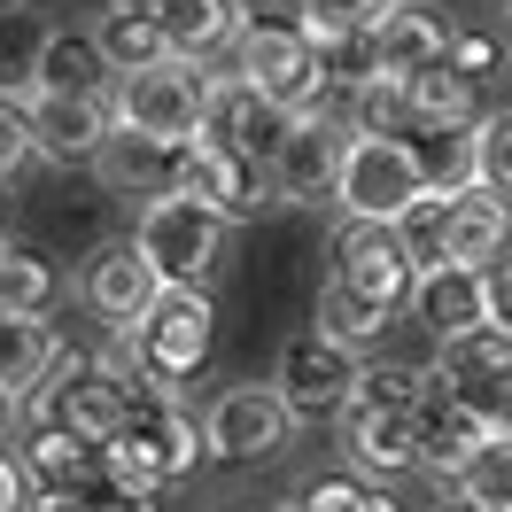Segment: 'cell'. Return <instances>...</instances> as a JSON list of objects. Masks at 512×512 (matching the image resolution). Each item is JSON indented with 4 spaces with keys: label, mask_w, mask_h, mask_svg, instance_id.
I'll use <instances>...</instances> for the list:
<instances>
[{
    "label": "cell",
    "mask_w": 512,
    "mask_h": 512,
    "mask_svg": "<svg viewBox=\"0 0 512 512\" xmlns=\"http://www.w3.org/2000/svg\"><path fill=\"white\" fill-rule=\"evenodd\" d=\"M202 450H210V435L179 412V396H171V388H140L125 435L109 443V489H125V497L148 505L163 481H179V474L202 466Z\"/></svg>",
    "instance_id": "obj_1"
},
{
    "label": "cell",
    "mask_w": 512,
    "mask_h": 512,
    "mask_svg": "<svg viewBox=\"0 0 512 512\" xmlns=\"http://www.w3.org/2000/svg\"><path fill=\"white\" fill-rule=\"evenodd\" d=\"M225 233H233V225H225L210 202H194V194L140 202V218H132V241H140V256L163 272V288H202V280L218 272V256H225Z\"/></svg>",
    "instance_id": "obj_2"
},
{
    "label": "cell",
    "mask_w": 512,
    "mask_h": 512,
    "mask_svg": "<svg viewBox=\"0 0 512 512\" xmlns=\"http://www.w3.org/2000/svg\"><path fill=\"white\" fill-rule=\"evenodd\" d=\"M233 70L249 78L256 94H272L288 117H311L326 109V70H319V47L303 24H272V16H249L241 39H233Z\"/></svg>",
    "instance_id": "obj_3"
},
{
    "label": "cell",
    "mask_w": 512,
    "mask_h": 512,
    "mask_svg": "<svg viewBox=\"0 0 512 512\" xmlns=\"http://www.w3.org/2000/svg\"><path fill=\"white\" fill-rule=\"evenodd\" d=\"M210 86L218 70L210 63H163L140 70V78H117V132H140V140H163V148H187L202 132V109H210Z\"/></svg>",
    "instance_id": "obj_4"
},
{
    "label": "cell",
    "mask_w": 512,
    "mask_h": 512,
    "mask_svg": "<svg viewBox=\"0 0 512 512\" xmlns=\"http://www.w3.org/2000/svg\"><path fill=\"white\" fill-rule=\"evenodd\" d=\"M427 163H419L412 140H350V163H342V210L350 225H404L427 202Z\"/></svg>",
    "instance_id": "obj_5"
},
{
    "label": "cell",
    "mask_w": 512,
    "mask_h": 512,
    "mask_svg": "<svg viewBox=\"0 0 512 512\" xmlns=\"http://www.w3.org/2000/svg\"><path fill=\"white\" fill-rule=\"evenodd\" d=\"M39 404V427H70V435H86V443H117L125 435V419H132V404H140V388L125 381V373H109L101 357H70L63 350V365H55V381L32 396Z\"/></svg>",
    "instance_id": "obj_6"
},
{
    "label": "cell",
    "mask_w": 512,
    "mask_h": 512,
    "mask_svg": "<svg viewBox=\"0 0 512 512\" xmlns=\"http://www.w3.org/2000/svg\"><path fill=\"white\" fill-rule=\"evenodd\" d=\"M357 381H365V357L326 342L319 326H303L280 342V365H272V388L295 419H326V412H350L357 404Z\"/></svg>",
    "instance_id": "obj_7"
},
{
    "label": "cell",
    "mask_w": 512,
    "mask_h": 512,
    "mask_svg": "<svg viewBox=\"0 0 512 512\" xmlns=\"http://www.w3.org/2000/svg\"><path fill=\"white\" fill-rule=\"evenodd\" d=\"M210 326H218V311H210L202 288H163L156 311L132 326V350H140V365H148V381L179 396V381L210 357Z\"/></svg>",
    "instance_id": "obj_8"
},
{
    "label": "cell",
    "mask_w": 512,
    "mask_h": 512,
    "mask_svg": "<svg viewBox=\"0 0 512 512\" xmlns=\"http://www.w3.org/2000/svg\"><path fill=\"white\" fill-rule=\"evenodd\" d=\"M350 140H357V132L342 125V109L295 117L288 140H280V156H272V194H280V202H326V194H342Z\"/></svg>",
    "instance_id": "obj_9"
},
{
    "label": "cell",
    "mask_w": 512,
    "mask_h": 512,
    "mask_svg": "<svg viewBox=\"0 0 512 512\" xmlns=\"http://www.w3.org/2000/svg\"><path fill=\"white\" fill-rule=\"evenodd\" d=\"M163 295V272L140 256V241H101L86 264H78V303L94 311V319H109V334H132V326L156 311Z\"/></svg>",
    "instance_id": "obj_10"
},
{
    "label": "cell",
    "mask_w": 512,
    "mask_h": 512,
    "mask_svg": "<svg viewBox=\"0 0 512 512\" xmlns=\"http://www.w3.org/2000/svg\"><path fill=\"white\" fill-rule=\"evenodd\" d=\"M202 435H210V458H233V466H256L295 435V412L280 404L272 381H241L218 388V404L202 412Z\"/></svg>",
    "instance_id": "obj_11"
},
{
    "label": "cell",
    "mask_w": 512,
    "mask_h": 512,
    "mask_svg": "<svg viewBox=\"0 0 512 512\" xmlns=\"http://www.w3.org/2000/svg\"><path fill=\"white\" fill-rule=\"evenodd\" d=\"M334 280L396 319V311L412 303V288H419V264H412V249H404L396 225H342V241H334Z\"/></svg>",
    "instance_id": "obj_12"
},
{
    "label": "cell",
    "mask_w": 512,
    "mask_h": 512,
    "mask_svg": "<svg viewBox=\"0 0 512 512\" xmlns=\"http://www.w3.org/2000/svg\"><path fill=\"white\" fill-rule=\"evenodd\" d=\"M288 125H295V117H288L272 94H256L241 70H218V86H210V109H202V132H194V140H218V148L256 156L264 171H272V156H280Z\"/></svg>",
    "instance_id": "obj_13"
},
{
    "label": "cell",
    "mask_w": 512,
    "mask_h": 512,
    "mask_svg": "<svg viewBox=\"0 0 512 512\" xmlns=\"http://www.w3.org/2000/svg\"><path fill=\"white\" fill-rule=\"evenodd\" d=\"M179 194L210 202L225 225H249V218H264V210L280 202V194H272V171L256 156L218 148V140H187V179H179Z\"/></svg>",
    "instance_id": "obj_14"
},
{
    "label": "cell",
    "mask_w": 512,
    "mask_h": 512,
    "mask_svg": "<svg viewBox=\"0 0 512 512\" xmlns=\"http://www.w3.org/2000/svg\"><path fill=\"white\" fill-rule=\"evenodd\" d=\"M412 319L435 334V350H443V342L481 334V326L497 319V311H489V272H466V264H435V272H419Z\"/></svg>",
    "instance_id": "obj_15"
},
{
    "label": "cell",
    "mask_w": 512,
    "mask_h": 512,
    "mask_svg": "<svg viewBox=\"0 0 512 512\" xmlns=\"http://www.w3.org/2000/svg\"><path fill=\"white\" fill-rule=\"evenodd\" d=\"M24 94H39V101H109L117 94V70H109L94 32H47Z\"/></svg>",
    "instance_id": "obj_16"
},
{
    "label": "cell",
    "mask_w": 512,
    "mask_h": 512,
    "mask_svg": "<svg viewBox=\"0 0 512 512\" xmlns=\"http://www.w3.org/2000/svg\"><path fill=\"white\" fill-rule=\"evenodd\" d=\"M32 132L39 163H101V148L117 140V101H39L32 94Z\"/></svg>",
    "instance_id": "obj_17"
},
{
    "label": "cell",
    "mask_w": 512,
    "mask_h": 512,
    "mask_svg": "<svg viewBox=\"0 0 512 512\" xmlns=\"http://www.w3.org/2000/svg\"><path fill=\"white\" fill-rule=\"evenodd\" d=\"M505 241H512V202L489 187H466L450 194V233H443V264H466V272H489L505 264Z\"/></svg>",
    "instance_id": "obj_18"
},
{
    "label": "cell",
    "mask_w": 512,
    "mask_h": 512,
    "mask_svg": "<svg viewBox=\"0 0 512 512\" xmlns=\"http://www.w3.org/2000/svg\"><path fill=\"white\" fill-rule=\"evenodd\" d=\"M419 419L427 412H373V404H350V412H342V443H350V458L365 474H404V466H427Z\"/></svg>",
    "instance_id": "obj_19"
},
{
    "label": "cell",
    "mask_w": 512,
    "mask_h": 512,
    "mask_svg": "<svg viewBox=\"0 0 512 512\" xmlns=\"http://www.w3.org/2000/svg\"><path fill=\"white\" fill-rule=\"evenodd\" d=\"M101 187L109 194H140V202H163V194H179L187 179V148H163V140H140V132H117L109 148H101Z\"/></svg>",
    "instance_id": "obj_20"
},
{
    "label": "cell",
    "mask_w": 512,
    "mask_h": 512,
    "mask_svg": "<svg viewBox=\"0 0 512 512\" xmlns=\"http://www.w3.org/2000/svg\"><path fill=\"white\" fill-rule=\"evenodd\" d=\"M55 365H63V334L47 319H0V396L32 404L55 381Z\"/></svg>",
    "instance_id": "obj_21"
},
{
    "label": "cell",
    "mask_w": 512,
    "mask_h": 512,
    "mask_svg": "<svg viewBox=\"0 0 512 512\" xmlns=\"http://www.w3.org/2000/svg\"><path fill=\"white\" fill-rule=\"evenodd\" d=\"M163 39H171V55L179 63H210L218 47L241 39V8L233 0H163Z\"/></svg>",
    "instance_id": "obj_22"
},
{
    "label": "cell",
    "mask_w": 512,
    "mask_h": 512,
    "mask_svg": "<svg viewBox=\"0 0 512 512\" xmlns=\"http://www.w3.org/2000/svg\"><path fill=\"white\" fill-rule=\"evenodd\" d=\"M419 443H427V474H443V481H458L466 466H474V450L489 443V427H481L466 404L443 396V373H435V404H427V419H419Z\"/></svg>",
    "instance_id": "obj_23"
},
{
    "label": "cell",
    "mask_w": 512,
    "mask_h": 512,
    "mask_svg": "<svg viewBox=\"0 0 512 512\" xmlns=\"http://www.w3.org/2000/svg\"><path fill=\"white\" fill-rule=\"evenodd\" d=\"M94 39H101V55H109V70H117V78H140V70H163V63H179L156 16H125V8H101Z\"/></svg>",
    "instance_id": "obj_24"
},
{
    "label": "cell",
    "mask_w": 512,
    "mask_h": 512,
    "mask_svg": "<svg viewBox=\"0 0 512 512\" xmlns=\"http://www.w3.org/2000/svg\"><path fill=\"white\" fill-rule=\"evenodd\" d=\"M443 55H450V32L427 8H396L381 24V70L388 78H419V70H435Z\"/></svg>",
    "instance_id": "obj_25"
},
{
    "label": "cell",
    "mask_w": 512,
    "mask_h": 512,
    "mask_svg": "<svg viewBox=\"0 0 512 512\" xmlns=\"http://www.w3.org/2000/svg\"><path fill=\"white\" fill-rule=\"evenodd\" d=\"M319 334L365 357V350H373V342L388 334V311H373L365 295H350L342 280H334V272H326V280H319Z\"/></svg>",
    "instance_id": "obj_26"
},
{
    "label": "cell",
    "mask_w": 512,
    "mask_h": 512,
    "mask_svg": "<svg viewBox=\"0 0 512 512\" xmlns=\"http://www.w3.org/2000/svg\"><path fill=\"white\" fill-rule=\"evenodd\" d=\"M450 489H458V505H474V512H512V435H489Z\"/></svg>",
    "instance_id": "obj_27"
},
{
    "label": "cell",
    "mask_w": 512,
    "mask_h": 512,
    "mask_svg": "<svg viewBox=\"0 0 512 512\" xmlns=\"http://www.w3.org/2000/svg\"><path fill=\"white\" fill-rule=\"evenodd\" d=\"M0 272H8V319H47V303H55V264L39 249H16V241H8Z\"/></svg>",
    "instance_id": "obj_28"
},
{
    "label": "cell",
    "mask_w": 512,
    "mask_h": 512,
    "mask_svg": "<svg viewBox=\"0 0 512 512\" xmlns=\"http://www.w3.org/2000/svg\"><path fill=\"white\" fill-rule=\"evenodd\" d=\"M396 8H412V0H295V24L319 39V32H381Z\"/></svg>",
    "instance_id": "obj_29"
},
{
    "label": "cell",
    "mask_w": 512,
    "mask_h": 512,
    "mask_svg": "<svg viewBox=\"0 0 512 512\" xmlns=\"http://www.w3.org/2000/svg\"><path fill=\"white\" fill-rule=\"evenodd\" d=\"M443 396L466 404L489 435H512V373H443Z\"/></svg>",
    "instance_id": "obj_30"
},
{
    "label": "cell",
    "mask_w": 512,
    "mask_h": 512,
    "mask_svg": "<svg viewBox=\"0 0 512 512\" xmlns=\"http://www.w3.org/2000/svg\"><path fill=\"white\" fill-rule=\"evenodd\" d=\"M435 373H512V326L489 319L481 334H466V342H443Z\"/></svg>",
    "instance_id": "obj_31"
},
{
    "label": "cell",
    "mask_w": 512,
    "mask_h": 512,
    "mask_svg": "<svg viewBox=\"0 0 512 512\" xmlns=\"http://www.w3.org/2000/svg\"><path fill=\"white\" fill-rule=\"evenodd\" d=\"M39 156V132H32V94L0 86V179H16L24 163Z\"/></svg>",
    "instance_id": "obj_32"
},
{
    "label": "cell",
    "mask_w": 512,
    "mask_h": 512,
    "mask_svg": "<svg viewBox=\"0 0 512 512\" xmlns=\"http://www.w3.org/2000/svg\"><path fill=\"white\" fill-rule=\"evenodd\" d=\"M396 233H404V249H412L419 272H435V264H443V233H450V194H427Z\"/></svg>",
    "instance_id": "obj_33"
},
{
    "label": "cell",
    "mask_w": 512,
    "mask_h": 512,
    "mask_svg": "<svg viewBox=\"0 0 512 512\" xmlns=\"http://www.w3.org/2000/svg\"><path fill=\"white\" fill-rule=\"evenodd\" d=\"M39 47H47V32L24 24V8H0V86H8V78H24V86H32Z\"/></svg>",
    "instance_id": "obj_34"
},
{
    "label": "cell",
    "mask_w": 512,
    "mask_h": 512,
    "mask_svg": "<svg viewBox=\"0 0 512 512\" xmlns=\"http://www.w3.org/2000/svg\"><path fill=\"white\" fill-rule=\"evenodd\" d=\"M450 63L466 70L474 86H489L497 70H512V39H497V32H450Z\"/></svg>",
    "instance_id": "obj_35"
},
{
    "label": "cell",
    "mask_w": 512,
    "mask_h": 512,
    "mask_svg": "<svg viewBox=\"0 0 512 512\" xmlns=\"http://www.w3.org/2000/svg\"><path fill=\"white\" fill-rule=\"evenodd\" d=\"M481 187L512 202V109H489L481 125Z\"/></svg>",
    "instance_id": "obj_36"
},
{
    "label": "cell",
    "mask_w": 512,
    "mask_h": 512,
    "mask_svg": "<svg viewBox=\"0 0 512 512\" xmlns=\"http://www.w3.org/2000/svg\"><path fill=\"white\" fill-rule=\"evenodd\" d=\"M0 512H32V481H24V466L0 450Z\"/></svg>",
    "instance_id": "obj_37"
},
{
    "label": "cell",
    "mask_w": 512,
    "mask_h": 512,
    "mask_svg": "<svg viewBox=\"0 0 512 512\" xmlns=\"http://www.w3.org/2000/svg\"><path fill=\"white\" fill-rule=\"evenodd\" d=\"M489 311L512 326V256H505V264H489Z\"/></svg>",
    "instance_id": "obj_38"
},
{
    "label": "cell",
    "mask_w": 512,
    "mask_h": 512,
    "mask_svg": "<svg viewBox=\"0 0 512 512\" xmlns=\"http://www.w3.org/2000/svg\"><path fill=\"white\" fill-rule=\"evenodd\" d=\"M109 8H125V16H163V0H109Z\"/></svg>",
    "instance_id": "obj_39"
},
{
    "label": "cell",
    "mask_w": 512,
    "mask_h": 512,
    "mask_svg": "<svg viewBox=\"0 0 512 512\" xmlns=\"http://www.w3.org/2000/svg\"><path fill=\"white\" fill-rule=\"evenodd\" d=\"M16 412H24V404H16V396H0V435L16 427Z\"/></svg>",
    "instance_id": "obj_40"
},
{
    "label": "cell",
    "mask_w": 512,
    "mask_h": 512,
    "mask_svg": "<svg viewBox=\"0 0 512 512\" xmlns=\"http://www.w3.org/2000/svg\"><path fill=\"white\" fill-rule=\"evenodd\" d=\"M0 256H8V241H0ZM0 319H8V272H0Z\"/></svg>",
    "instance_id": "obj_41"
},
{
    "label": "cell",
    "mask_w": 512,
    "mask_h": 512,
    "mask_svg": "<svg viewBox=\"0 0 512 512\" xmlns=\"http://www.w3.org/2000/svg\"><path fill=\"white\" fill-rule=\"evenodd\" d=\"M450 512H474V505H450Z\"/></svg>",
    "instance_id": "obj_42"
},
{
    "label": "cell",
    "mask_w": 512,
    "mask_h": 512,
    "mask_svg": "<svg viewBox=\"0 0 512 512\" xmlns=\"http://www.w3.org/2000/svg\"><path fill=\"white\" fill-rule=\"evenodd\" d=\"M288 8H295V0H288Z\"/></svg>",
    "instance_id": "obj_43"
}]
</instances>
